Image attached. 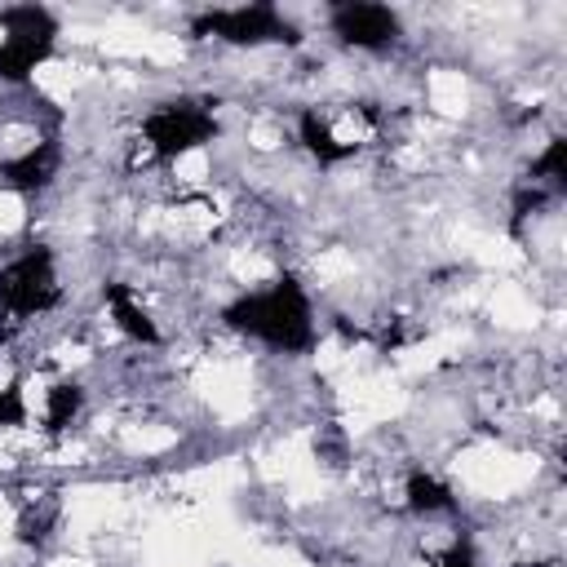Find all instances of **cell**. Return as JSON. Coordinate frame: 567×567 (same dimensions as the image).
<instances>
[{
    "label": "cell",
    "mask_w": 567,
    "mask_h": 567,
    "mask_svg": "<svg viewBox=\"0 0 567 567\" xmlns=\"http://www.w3.org/2000/svg\"><path fill=\"white\" fill-rule=\"evenodd\" d=\"M221 323L235 337H248L275 354H310L319 341L315 301L292 270H279L275 279H261L252 288H239L221 306Z\"/></svg>",
    "instance_id": "6da1fadb"
},
{
    "label": "cell",
    "mask_w": 567,
    "mask_h": 567,
    "mask_svg": "<svg viewBox=\"0 0 567 567\" xmlns=\"http://www.w3.org/2000/svg\"><path fill=\"white\" fill-rule=\"evenodd\" d=\"M58 18L44 4H4L0 9V84L22 89L58 49Z\"/></svg>",
    "instance_id": "3957f363"
},
{
    "label": "cell",
    "mask_w": 567,
    "mask_h": 567,
    "mask_svg": "<svg viewBox=\"0 0 567 567\" xmlns=\"http://www.w3.org/2000/svg\"><path fill=\"white\" fill-rule=\"evenodd\" d=\"M195 40H213L226 49H270V44H301V31L288 22L275 4H230V9H204L190 18Z\"/></svg>",
    "instance_id": "277c9868"
},
{
    "label": "cell",
    "mask_w": 567,
    "mask_h": 567,
    "mask_svg": "<svg viewBox=\"0 0 567 567\" xmlns=\"http://www.w3.org/2000/svg\"><path fill=\"white\" fill-rule=\"evenodd\" d=\"M328 31L341 49L354 53H390L403 35V18L390 4H368V0H350V4H332L328 9Z\"/></svg>",
    "instance_id": "5b68a950"
},
{
    "label": "cell",
    "mask_w": 567,
    "mask_h": 567,
    "mask_svg": "<svg viewBox=\"0 0 567 567\" xmlns=\"http://www.w3.org/2000/svg\"><path fill=\"white\" fill-rule=\"evenodd\" d=\"M213 137H217V111L213 102H195V97L155 102L137 124V146L151 155L155 168L182 164L186 155L204 151Z\"/></svg>",
    "instance_id": "7a4b0ae2"
}]
</instances>
